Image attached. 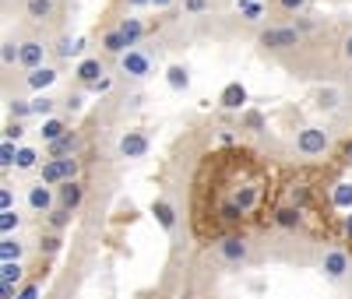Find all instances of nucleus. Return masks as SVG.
Listing matches in <instances>:
<instances>
[{
  "label": "nucleus",
  "instance_id": "1",
  "mask_svg": "<svg viewBox=\"0 0 352 299\" xmlns=\"http://www.w3.org/2000/svg\"><path fill=\"white\" fill-rule=\"evenodd\" d=\"M303 32L292 21H275V25H261L257 28V49L261 53H292L303 46Z\"/></svg>",
  "mask_w": 352,
  "mask_h": 299
},
{
  "label": "nucleus",
  "instance_id": "2",
  "mask_svg": "<svg viewBox=\"0 0 352 299\" xmlns=\"http://www.w3.org/2000/svg\"><path fill=\"white\" fill-rule=\"evenodd\" d=\"M120 74L124 78H131V81H144V78H152L155 74V56L148 53V49H141V46H134V49H127L124 56H120Z\"/></svg>",
  "mask_w": 352,
  "mask_h": 299
},
{
  "label": "nucleus",
  "instance_id": "3",
  "mask_svg": "<svg viewBox=\"0 0 352 299\" xmlns=\"http://www.w3.org/2000/svg\"><path fill=\"white\" fill-rule=\"evenodd\" d=\"M39 184L46 187H60L67 179H78V159L74 155H64V159H50L46 166H39Z\"/></svg>",
  "mask_w": 352,
  "mask_h": 299
},
{
  "label": "nucleus",
  "instance_id": "4",
  "mask_svg": "<svg viewBox=\"0 0 352 299\" xmlns=\"http://www.w3.org/2000/svg\"><path fill=\"white\" fill-rule=\"evenodd\" d=\"M219 257H222L226 264H243V261L250 257V239H247L243 232L222 236V239H219Z\"/></svg>",
  "mask_w": 352,
  "mask_h": 299
},
{
  "label": "nucleus",
  "instance_id": "5",
  "mask_svg": "<svg viewBox=\"0 0 352 299\" xmlns=\"http://www.w3.org/2000/svg\"><path fill=\"white\" fill-rule=\"evenodd\" d=\"M53 46L43 39V36H25L21 39V67L25 71H36V67H46V53Z\"/></svg>",
  "mask_w": 352,
  "mask_h": 299
},
{
  "label": "nucleus",
  "instance_id": "6",
  "mask_svg": "<svg viewBox=\"0 0 352 299\" xmlns=\"http://www.w3.org/2000/svg\"><path fill=\"white\" fill-rule=\"evenodd\" d=\"M296 148L303 155H324L331 148V137H328V131H320V127H303L296 134Z\"/></svg>",
  "mask_w": 352,
  "mask_h": 299
},
{
  "label": "nucleus",
  "instance_id": "7",
  "mask_svg": "<svg viewBox=\"0 0 352 299\" xmlns=\"http://www.w3.org/2000/svg\"><path fill=\"white\" fill-rule=\"evenodd\" d=\"M21 11H25L28 21L50 25L56 14H60V0H21Z\"/></svg>",
  "mask_w": 352,
  "mask_h": 299
},
{
  "label": "nucleus",
  "instance_id": "8",
  "mask_svg": "<svg viewBox=\"0 0 352 299\" xmlns=\"http://www.w3.org/2000/svg\"><path fill=\"white\" fill-rule=\"evenodd\" d=\"M74 78H78V85H85V88H96L99 81H106V64L99 56H85L81 64L74 67Z\"/></svg>",
  "mask_w": 352,
  "mask_h": 299
},
{
  "label": "nucleus",
  "instance_id": "9",
  "mask_svg": "<svg viewBox=\"0 0 352 299\" xmlns=\"http://www.w3.org/2000/svg\"><path fill=\"white\" fill-rule=\"evenodd\" d=\"M28 208L39 212V215H50L56 208V190L46 187V184H32V187H28Z\"/></svg>",
  "mask_w": 352,
  "mask_h": 299
},
{
  "label": "nucleus",
  "instance_id": "10",
  "mask_svg": "<svg viewBox=\"0 0 352 299\" xmlns=\"http://www.w3.org/2000/svg\"><path fill=\"white\" fill-rule=\"evenodd\" d=\"M320 272H324L331 282L345 278V275H349V254H345V250H338V247L324 250V261H320Z\"/></svg>",
  "mask_w": 352,
  "mask_h": 299
},
{
  "label": "nucleus",
  "instance_id": "11",
  "mask_svg": "<svg viewBox=\"0 0 352 299\" xmlns=\"http://www.w3.org/2000/svg\"><path fill=\"white\" fill-rule=\"evenodd\" d=\"M148 134H144V131H127L124 137H120V155L124 159H144V155H148Z\"/></svg>",
  "mask_w": 352,
  "mask_h": 299
},
{
  "label": "nucleus",
  "instance_id": "12",
  "mask_svg": "<svg viewBox=\"0 0 352 299\" xmlns=\"http://www.w3.org/2000/svg\"><path fill=\"white\" fill-rule=\"evenodd\" d=\"M56 78H60V74H56V67L46 64V67H36V71H28V74H25V88H32L36 96H43L50 85H56Z\"/></svg>",
  "mask_w": 352,
  "mask_h": 299
},
{
  "label": "nucleus",
  "instance_id": "13",
  "mask_svg": "<svg viewBox=\"0 0 352 299\" xmlns=\"http://www.w3.org/2000/svg\"><path fill=\"white\" fill-rule=\"evenodd\" d=\"M85 201V190L78 179H67V184L56 187V208H67V212H78V204Z\"/></svg>",
  "mask_w": 352,
  "mask_h": 299
},
{
  "label": "nucleus",
  "instance_id": "14",
  "mask_svg": "<svg viewBox=\"0 0 352 299\" xmlns=\"http://www.w3.org/2000/svg\"><path fill=\"white\" fill-rule=\"evenodd\" d=\"M99 46H102V53H109V56H124L127 49H134V46L127 43V36H124V32H120V28H116V25H113L109 32H106V36L99 39Z\"/></svg>",
  "mask_w": 352,
  "mask_h": 299
},
{
  "label": "nucleus",
  "instance_id": "15",
  "mask_svg": "<svg viewBox=\"0 0 352 299\" xmlns=\"http://www.w3.org/2000/svg\"><path fill=\"white\" fill-rule=\"evenodd\" d=\"M219 106H222V109H243V106H247V88H243L240 81H229V85L222 88V96H219Z\"/></svg>",
  "mask_w": 352,
  "mask_h": 299
},
{
  "label": "nucleus",
  "instance_id": "16",
  "mask_svg": "<svg viewBox=\"0 0 352 299\" xmlns=\"http://www.w3.org/2000/svg\"><path fill=\"white\" fill-rule=\"evenodd\" d=\"M0 64H4V71L21 67V39H11V36L0 39Z\"/></svg>",
  "mask_w": 352,
  "mask_h": 299
},
{
  "label": "nucleus",
  "instance_id": "17",
  "mask_svg": "<svg viewBox=\"0 0 352 299\" xmlns=\"http://www.w3.org/2000/svg\"><path fill=\"white\" fill-rule=\"evenodd\" d=\"M166 85L173 88V92H187L190 88V67L187 64H169L166 67Z\"/></svg>",
  "mask_w": 352,
  "mask_h": 299
},
{
  "label": "nucleus",
  "instance_id": "18",
  "mask_svg": "<svg viewBox=\"0 0 352 299\" xmlns=\"http://www.w3.org/2000/svg\"><path fill=\"white\" fill-rule=\"evenodd\" d=\"M64 134H71V127H67V120H60V116H50V120H43V127H39V137H43L46 144H53V141H60Z\"/></svg>",
  "mask_w": 352,
  "mask_h": 299
},
{
  "label": "nucleus",
  "instance_id": "19",
  "mask_svg": "<svg viewBox=\"0 0 352 299\" xmlns=\"http://www.w3.org/2000/svg\"><path fill=\"white\" fill-rule=\"evenodd\" d=\"M81 148V137L71 131V134H64L60 141H53V144H46V152H50V159H64V155H74Z\"/></svg>",
  "mask_w": 352,
  "mask_h": 299
},
{
  "label": "nucleus",
  "instance_id": "20",
  "mask_svg": "<svg viewBox=\"0 0 352 299\" xmlns=\"http://www.w3.org/2000/svg\"><path fill=\"white\" fill-rule=\"evenodd\" d=\"M152 215H155V222H159L166 232H173V229H176V208H173L169 201H162V197H159V201H152Z\"/></svg>",
  "mask_w": 352,
  "mask_h": 299
},
{
  "label": "nucleus",
  "instance_id": "21",
  "mask_svg": "<svg viewBox=\"0 0 352 299\" xmlns=\"http://www.w3.org/2000/svg\"><path fill=\"white\" fill-rule=\"evenodd\" d=\"M180 11L184 18H204L215 11V0H180Z\"/></svg>",
  "mask_w": 352,
  "mask_h": 299
},
{
  "label": "nucleus",
  "instance_id": "22",
  "mask_svg": "<svg viewBox=\"0 0 352 299\" xmlns=\"http://www.w3.org/2000/svg\"><path fill=\"white\" fill-rule=\"evenodd\" d=\"M116 28L127 36L131 46H138V43L144 39V21H141V18H124V21H116Z\"/></svg>",
  "mask_w": 352,
  "mask_h": 299
},
{
  "label": "nucleus",
  "instance_id": "23",
  "mask_svg": "<svg viewBox=\"0 0 352 299\" xmlns=\"http://www.w3.org/2000/svg\"><path fill=\"white\" fill-rule=\"evenodd\" d=\"M81 46H85L81 39H71V36H56V43H53V53L67 60V56H78V53H81Z\"/></svg>",
  "mask_w": 352,
  "mask_h": 299
},
{
  "label": "nucleus",
  "instance_id": "24",
  "mask_svg": "<svg viewBox=\"0 0 352 299\" xmlns=\"http://www.w3.org/2000/svg\"><path fill=\"white\" fill-rule=\"evenodd\" d=\"M25 254V243L18 236H4V243H0V261H21Z\"/></svg>",
  "mask_w": 352,
  "mask_h": 299
},
{
  "label": "nucleus",
  "instance_id": "25",
  "mask_svg": "<svg viewBox=\"0 0 352 299\" xmlns=\"http://www.w3.org/2000/svg\"><path fill=\"white\" fill-rule=\"evenodd\" d=\"M21 272H25L21 261H4V264H0V282L18 285V282H21Z\"/></svg>",
  "mask_w": 352,
  "mask_h": 299
},
{
  "label": "nucleus",
  "instance_id": "26",
  "mask_svg": "<svg viewBox=\"0 0 352 299\" xmlns=\"http://www.w3.org/2000/svg\"><path fill=\"white\" fill-rule=\"evenodd\" d=\"M272 4L282 11V14H289V18H296V14H307V8H310V0H272Z\"/></svg>",
  "mask_w": 352,
  "mask_h": 299
},
{
  "label": "nucleus",
  "instance_id": "27",
  "mask_svg": "<svg viewBox=\"0 0 352 299\" xmlns=\"http://www.w3.org/2000/svg\"><path fill=\"white\" fill-rule=\"evenodd\" d=\"M275 222H278L282 229H296V225H300V208H296V204H292V208H278Z\"/></svg>",
  "mask_w": 352,
  "mask_h": 299
},
{
  "label": "nucleus",
  "instance_id": "28",
  "mask_svg": "<svg viewBox=\"0 0 352 299\" xmlns=\"http://www.w3.org/2000/svg\"><path fill=\"white\" fill-rule=\"evenodd\" d=\"M338 102H342L338 88H320V92H317V106L320 109H338Z\"/></svg>",
  "mask_w": 352,
  "mask_h": 299
},
{
  "label": "nucleus",
  "instance_id": "29",
  "mask_svg": "<svg viewBox=\"0 0 352 299\" xmlns=\"http://www.w3.org/2000/svg\"><path fill=\"white\" fill-rule=\"evenodd\" d=\"M39 166V152L36 148H18V162H14V169H36Z\"/></svg>",
  "mask_w": 352,
  "mask_h": 299
},
{
  "label": "nucleus",
  "instance_id": "30",
  "mask_svg": "<svg viewBox=\"0 0 352 299\" xmlns=\"http://www.w3.org/2000/svg\"><path fill=\"white\" fill-rule=\"evenodd\" d=\"M71 215H74V212H67V208H53V212H50L46 219H50L53 232H64V229L71 225Z\"/></svg>",
  "mask_w": 352,
  "mask_h": 299
},
{
  "label": "nucleus",
  "instance_id": "31",
  "mask_svg": "<svg viewBox=\"0 0 352 299\" xmlns=\"http://www.w3.org/2000/svg\"><path fill=\"white\" fill-rule=\"evenodd\" d=\"M8 113H11V120L36 116V113H32V99H11V102H8Z\"/></svg>",
  "mask_w": 352,
  "mask_h": 299
},
{
  "label": "nucleus",
  "instance_id": "32",
  "mask_svg": "<svg viewBox=\"0 0 352 299\" xmlns=\"http://www.w3.org/2000/svg\"><path fill=\"white\" fill-rule=\"evenodd\" d=\"M53 109H56V99H50L46 92L32 99V113H36V116H43V120H50V116H53Z\"/></svg>",
  "mask_w": 352,
  "mask_h": 299
},
{
  "label": "nucleus",
  "instance_id": "33",
  "mask_svg": "<svg viewBox=\"0 0 352 299\" xmlns=\"http://www.w3.org/2000/svg\"><path fill=\"white\" fill-rule=\"evenodd\" d=\"M18 225H21V215L14 212V208H11V212H0V232H4V236L18 232Z\"/></svg>",
  "mask_w": 352,
  "mask_h": 299
},
{
  "label": "nucleus",
  "instance_id": "34",
  "mask_svg": "<svg viewBox=\"0 0 352 299\" xmlns=\"http://www.w3.org/2000/svg\"><path fill=\"white\" fill-rule=\"evenodd\" d=\"M331 201H335V208H352V184H338L331 190Z\"/></svg>",
  "mask_w": 352,
  "mask_h": 299
},
{
  "label": "nucleus",
  "instance_id": "35",
  "mask_svg": "<svg viewBox=\"0 0 352 299\" xmlns=\"http://www.w3.org/2000/svg\"><path fill=\"white\" fill-rule=\"evenodd\" d=\"M257 197H261V190H257V187H243V190L236 194V204L243 208V212H250V208L257 204Z\"/></svg>",
  "mask_w": 352,
  "mask_h": 299
},
{
  "label": "nucleus",
  "instance_id": "36",
  "mask_svg": "<svg viewBox=\"0 0 352 299\" xmlns=\"http://www.w3.org/2000/svg\"><path fill=\"white\" fill-rule=\"evenodd\" d=\"M261 4L257 0H240V14H243V21H261Z\"/></svg>",
  "mask_w": 352,
  "mask_h": 299
},
{
  "label": "nucleus",
  "instance_id": "37",
  "mask_svg": "<svg viewBox=\"0 0 352 299\" xmlns=\"http://www.w3.org/2000/svg\"><path fill=\"white\" fill-rule=\"evenodd\" d=\"M18 162V148L11 144V141H4V144H0V166H4V169H11Z\"/></svg>",
  "mask_w": 352,
  "mask_h": 299
},
{
  "label": "nucleus",
  "instance_id": "38",
  "mask_svg": "<svg viewBox=\"0 0 352 299\" xmlns=\"http://www.w3.org/2000/svg\"><path fill=\"white\" fill-rule=\"evenodd\" d=\"M21 137H25V124H21V120H11V124L4 127V141L14 144V141H21Z\"/></svg>",
  "mask_w": 352,
  "mask_h": 299
},
{
  "label": "nucleus",
  "instance_id": "39",
  "mask_svg": "<svg viewBox=\"0 0 352 299\" xmlns=\"http://www.w3.org/2000/svg\"><path fill=\"white\" fill-rule=\"evenodd\" d=\"M60 243H64V239H60V232H50V236H43L39 250H43V254H56V250H60Z\"/></svg>",
  "mask_w": 352,
  "mask_h": 299
},
{
  "label": "nucleus",
  "instance_id": "40",
  "mask_svg": "<svg viewBox=\"0 0 352 299\" xmlns=\"http://www.w3.org/2000/svg\"><path fill=\"white\" fill-rule=\"evenodd\" d=\"M338 53H342V60H345V64H352V28H349V32L338 39Z\"/></svg>",
  "mask_w": 352,
  "mask_h": 299
},
{
  "label": "nucleus",
  "instance_id": "41",
  "mask_svg": "<svg viewBox=\"0 0 352 299\" xmlns=\"http://www.w3.org/2000/svg\"><path fill=\"white\" fill-rule=\"evenodd\" d=\"M292 25H296L303 36H307V32H314V28H317V21H314L310 14H296V18H292Z\"/></svg>",
  "mask_w": 352,
  "mask_h": 299
},
{
  "label": "nucleus",
  "instance_id": "42",
  "mask_svg": "<svg viewBox=\"0 0 352 299\" xmlns=\"http://www.w3.org/2000/svg\"><path fill=\"white\" fill-rule=\"evenodd\" d=\"M14 208V194H11V187H0V212H11Z\"/></svg>",
  "mask_w": 352,
  "mask_h": 299
},
{
  "label": "nucleus",
  "instance_id": "43",
  "mask_svg": "<svg viewBox=\"0 0 352 299\" xmlns=\"http://www.w3.org/2000/svg\"><path fill=\"white\" fill-rule=\"evenodd\" d=\"M39 292H43V285H39V282H32V285H25L14 299H39Z\"/></svg>",
  "mask_w": 352,
  "mask_h": 299
},
{
  "label": "nucleus",
  "instance_id": "44",
  "mask_svg": "<svg viewBox=\"0 0 352 299\" xmlns=\"http://www.w3.org/2000/svg\"><path fill=\"white\" fill-rule=\"evenodd\" d=\"M247 127H250V131H261V127H264V116H261V113H247Z\"/></svg>",
  "mask_w": 352,
  "mask_h": 299
},
{
  "label": "nucleus",
  "instance_id": "45",
  "mask_svg": "<svg viewBox=\"0 0 352 299\" xmlns=\"http://www.w3.org/2000/svg\"><path fill=\"white\" fill-rule=\"evenodd\" d=\"M127 11H141V8H152V0H124Z\"/></svg>",
  "mask_w": 352,
  "mask_h": 299
},
{
  "label": "nucleus",
  "instance_id": "46",
  "mask_svg": "<svg viewBox=\"0 0 352 299\" xmlns=\"http://www.w3.org/2000/svg\"><path fill=\"white\" fill-rule=\"evenodd\" d=\"M173 4H180V0H152L155 11H166V8H173Z\"/></svg>",
  "mask_w": 352,
  "mask_h": 299
},
{
  "label": "nucleus",
  "instance_id": "47",
  "mask_svg": "<svg viewBox=\"0 0 352 299\" xmlns=\"http://www.w3.org/2000/svg\"><path fill=\"white\" fill-rule=\"evenodd\" d=\"M67 106H71V113H78V109H81V96H71Z\"/></svg>",
  "mask_w": 352,
  "mask_h": 299
},
{
  "label": "nucleus",
  "instance_id": "48",
  "mask_svg": "<svg viewBox=\"0 0 352 299\" xmlns=\"http://www.w3.org/2000/svg\"><path fill=\"white\" fill-rule=\"evenodd\" d=\"M345 229H349V232H352V215H349V219H345Z\"/></svg>",
  "mask_w": 352,
  "mask_h": 299
},
{
  "label": "nucleus",
  "instance_id": "49",
  "mask_svg": "<svg viewBox=\"0 0 352 299\" xmlns=\"http://www.w3.org/2000/svg\"><path fill=\"white\" fill-rule=\"evenodd\" d=\"M349 155H352V144H349Z\"/></svg>",
  "mask_w": 352,
  "mask_h": 299
},
{
  "label": "nucleus",
  "instance_id": "50",
  "mask_svg": "<svg viewBox=\"0 0 352 299\" xmlns=\"http://www.w3.org/2000/svg\"><path fill=\"white\" fill-rule=\"evenodd\" d=\"M184 299H194V296H184Z\"/></svg>",
  "mask_w": 352,
  "mask_h": 299
},
{
  "label": "nucleus",
  "instance_id": "51",
  "mask_svg": "<svg viewBox=\"0 0 352 299\" xmlns=\"http://www.w3.org/2000/svg\"><path fill=\"white\" fill-rule=\"evenodd\" d=\"M236 4H240V0H236Z\"/></svg>",
  "mask_w": 352,
  "mask_h": 299
}]
</instances>
